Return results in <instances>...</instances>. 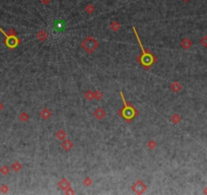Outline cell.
<instances>
[{"label": "cell", "mask_w": 207, "mask_h": 195, "mask_svg": "<svg viewBox=\"0 0 207 195\" xmlns=\"http://www.w3.org/2000/svg\"><path fill=\"white\" fill-rule=\"evenodd\" d=\"M147 148H149V150H155V148H156V141L155 140V139H149L148 141H147Z\"/></svg>", "instance_id": "obj_19"}, {"label": "cell", "mask_w": 207, "mask_h": 195, "mask_svg": "<svg viewBox=\"0 0 207 195\" xmlns=\"http://www.w3.org/2000/svg\"><path fill=\"white\" fill-rule=\"evenodd\" d=\"M58 187L60 188L61 190L65 191L66 189H68L69 187H71V184H70V182H69V181L66 178H62L61 180L58 182Z\"/></svg>", "instance_id": "obj_6"}, {"label": "cell", "mask_w": 207, "mask_h": 195, "mask_svg": "<svg viewBox=\"0 0 207 195\" xmlns=\"http://www.w3.org/2000/svg\"><path fill=\"white\" fill-rule=\"evenodd\" d=\"M93 184V180H91L89 177H86V178H84V180H83V185L86 187H89L91 185Z\"/></svg>", "instance_id": "obj_22"}, {"label": "cell", "mask_w": 207, "mask_h": 195, "mask_svg": "<svg viewBox=\"0 0 207 195\" xmlns=\"http://www.w3.org/2000/svg\"><path fill=\"white\" fill-rule=\"evenodd\" d=\"M110 29L112 30L113 32H118L119 30L121 29V24H120V22H112L111 24H110Z\"/></svg>", "instance_id": "obj_14"}, {"label": "cell", "mask_w": 207, "mask_h": 195, "mask_svg": "<svg viewBox=\"0 0 207 195\" xmlns=\"http://www.w3.org/2000/svg\"><path fill=\"white\" fill-rule=\"evenodd\" d=\"M40 116H41V118L44 119V120H48V119L52 116L51 110L48 109V108H44L42 111L40 112Z\"/></svg>", "instance_id": "obj_8"}, {"label": "cell", "mask_w": 207, "mask_h": 195, "mask_svg": "<svg viewBox=\"0 0 207 195\" xmlns=\"http://www.w3.org/2000/svg\"><path fill=\"white\" fill-rule=\"evenodd\" d=\"M41 2H42L44 5H48V4L51 2V0H41Z\"/></svg>", "instance_id": "obj_27"}, {"label": "cell", "mask_w": 207, "mask_h": 195, "mask_svg": "<svg viewBox=\"0 0 207 195\" xmlns=\"http://www.w3.org/2000/svg\"><path fill=\"white\" fill-rule=\"evenodd\" d=\"M2 109H3V104L0 102V111H2Z\"/></svg>", "instance_id": "obj_28"}, {"label": "cell", "mask_w": 207, "mask_h": 195, "mask_svg": "<svg viewBox=\"0 0 207 195\" xmlns=\"http://www.w3.org/2000/svg\"><path fill=\"white\" fill-rule=\"evenodd\" d=\"M61 146H62V148H63L65 151H70L71 150V148H73V142L70 140V139H64L63 141H62V143H61Z\"/></svg>", "instance_id": "obj_7"}, {"label": "cell", "mask_w": 207, "mask_h": 195, "mask_svg": "<svg viewBox=\"0 0 207 195\" xmlns=\"http://www.w3.org/2000/svg\"><path fill=\"white\" fill-rule=\"evenodd\" d=\"M8 190H9V188L6 184H2L1 186H0V192H1V193L6 194L8 192Z\"/></svg>", "instance_id": "obj_23"}, {"label": "cell", "mask_w": 207, "mask_h": 195, "mask_svg": "<svg viewBox=\"0 0 207 195\" xmlns=\"http://www.w3.org/2000/svg\"><path fill=\"white\" fill-rule=\"evenodd\" d=\"M181 46H182V48H183V49H185V50H189L190 48L193 46V42L190 40L189 38H185V39H183V40H182V42H181Z\"/></svg>", "instance_id": "obj_10"}, {"label": "cell", "mask_w": 207, "mask_h": 195, "mask_svg": "<svg viewBox=\"0 0 207 195\" xmlns=\"http://www.w3.org/2000/svg\"><path fill=\"white\" fill-rule=\"evenodd\" d=\"M203 193L204 194H207V187H205V189L203 190Z\"/></svg>", "instance_id": "obj_29"}, {"label": "cell", "mask_w": 207, "mask_h": 195, "mask_svg": "<svg viewBox=\"0 0 207 195\" xmlns=\"http://www.w3.org/2000/svg\"><path fill=\"white\" fill-rule=\"evenodd\" d=\"M200 42H201V44L204 46L205 48H207V35H205L203 37V38L200 40Z\"/></svg>", "instance_id": "obj_24"}, {"label": "cell", "mask_w": 207, "mask_h": 195, "mask_svg": "<svg viewBox=\"0 0 207 195\" xmlns=\"http://www.w3.org/2000/svg\"><path fill=\"white\" fill-rule=\"evenodd\" d=\"M120 96L122 97V100H123V103H124V106H125V107H124V109L121 111V114H122V116L126 119V120L130 121L131 119L134 118V116L137 114V111L132 106H130V105L127 104V102H126V100H125V98H124V95H123L122 91H120Z\"/></svg>", "instance_id": "obj_2"}, {"label": "cell", "mask_w": 207, "mask_h": 195, "mask_svg": "<svg viewBox=\"0 0 207 195\" xmlns=\"http://www.w3.org/2000/svg\"><path fill=\"white\" fill-rule=\"evenodd\" d=\"M131 188H132L133 192H135L136 194H142V193H144V191L146 190L147 186L144 184L142 180H137L136 182L132 185Z\"/></svg>", "instance_id": "obj_4"}, {"label": "cell", "mask_w": 207, "mask_h": 195, "mask_svg": "<svg viewBox=\"0 0 207 195\" xmlns=\"http://www.w3.org/2000/svg\"><path fill=\"white\" fill-rule=\"evenodd\" d=\"M55 136H56V138L58 139V140L63 141L64 139L67 138V132H66L65 130H63V129H60V130H58V131L56 132Z\"/></svg>", "instance_id": "obj_12"}, {"label": "cell", "mask_w": 207, "mask_h": 195, "mask_svg": "<svg viewBox=\"0 0 207 195\" xmlns=\"http://www.w3.org/2000/svg\"><path fill=\"white\" fill-rule=\"evenodd\" d=\"M7 34H8V35H10V36L17 37V31H15V30H13V29H9L8 31H7Z\"/></svg>", "instance_id": "obj_25"}, {"label": "cell", "mask_w": 207, "mask_h": 195, "mask_svg": "<svg viewBox=\"0 0 207 195\" xmlns=\"http://www.w3.org/2000/svg\"><path fill=\"white\" fill-rule=\"evenodd\" d=\"M182 1H184V2H189L190 0H182Z\"/></svg>", "instance_id": "obj_30"}, {"label": "cell", "mask_w": 207, "mask_h": 195, "mask_svg": "<svg viewBox=\"0 0 207 195\" xmlns=\"http://www.w3.org/2000/svg\"><path fill=\"white\" fill-rule=\"evenodd\" d=\"M64 192H65V194H75V191L71 187H69L68 189H66Z\"/></svg>", "instance_id": "obj_26"}, {"label": "cell", "mask_w": 207, "mask_h": 195, "mask_svg": "<svg viewBox=\"0 0 207 195\" xmlns=\"http://www.w3.org/2000/svg\"><path fill=\"white\" fill-rule=\"evenodd\" d=\"M98 46H100V44H98V40L91 36L86 37V38L83 39V41L81 42V47L83 48L84 51L88 54L93 53L96 50H98Z\"/></svg>", "instance_id": "obj_1"}, {"label": "cell", "mask_w": 207, "mask_h": 195, "mask_svg": "<svg viewBox=\"0 0 207 195\" xmlns=\"http://www.w3.org/2000/svg\"><path fill=\"white\" fill-rule=\"evenodd\" d=\"M0 32H1V33L4 35V37H5V40H4V44L7 46L8 48H10V49H12V48H15V47H17V46L20 43V40L17 38V36L14 37V36L8 35V34L5 33V32H4L3 30L1 29V27H0Z\"/></svg>", "instance_id": "obj_3"}, {"label": "cell", "mask_w": 207, "mask_h": 195, "mask_svg": "<svg viewBox=\"0 0 207 195\" xmlns=\"http://www.w3.org/2000/svg\"><path fill=\"white\" fill-rule=\"evenodd\" d=\"M9 172H10V168H9L8 166H6V165H4V166H2L1 168H0V173L4 176L8 175Z\"/></svg>", "instance_id": "obj_20"}, {"label": "cell", "mask_w": 207, "mask_h": 195, "mask_svg": "<svg viewBox=\"0 0 207 195\" xmlns=\"http://www.w3.org/2000/svg\"><path fill=\"white\" fill-rule=\"evenodd\" d=\"M18 118H19V120L22 121V122H27L29 119V115L27 113V112H22V113L19 114Z\"/></svg>", "instance_id": "obj_17"}, {"label": "cell", "mask_w": 207, "mask_h": 195, "mask_svg": "<svg viewBox=\"0 0 207 195\" xmlns=\"http://www.w3.org/2000/svg\"><path fill=\"white\" fill-rule=\"evenodd\" d=\"M37 39H38L40 42H45L48 39V33L45 30H41V31H39L38 34H37Z\"/></svg>", "instance_id": "obj_9"}, {"label": "cell", "mask_w": 207, "mask_h": 195, "mask_svg": "<svg viewBox=\"0 0 207 195\" xmlns=\"http://www.w3.org/2000/svg\"><path fill=\"white\" fill-rule=\"evenodd\" d=\"M11 169H12V171H14L17 173V172H19L20 170L22 169V166L19 162H14L12 165H11Z\"/></svg>", "instance_id": "obj_15"}, {"label": "cell", "mask_w": 207, "mask_h": 195, "mask_svg": "<svg viewBox=\"0 0 207 195\" xmlns=\"http://www.w3.org/2000/svg\"><path fill=\"white\" fill-rule=\"evenodd\" d=\"M170 89H171V91H174V93H179V91H182L183 86H182V84L179 81H174V82H172Z\"/></svg>", "instance_id": "obj_11"}, {"label": "cell", "mask_w": 207, "mask_h": 195, "mask_svg": "<svg viewBox=\"0 0 207 195\" xmlns=\"http://www.w3.org/2000/svg\"><path fill=\"white\" fill-rule=\"evenodd\" d=\"M84 10H86V12L87 14H93V12L96 11V7L95 5H93V4H87L86 6V8H84Z\"/></svg>", "instance_id": "obj_16"}, {"label": "cell", "mask_w": 207, "mask_h": 195, "mask_svg": "<svg viewBox=\"0 0 207 195\" xmlns=\"http://www.w3.org/2000/svg\"><path fill=\"white\" fill-rule=\"evenodd\" d=\"M93 116H95V118L98 119V120H103V119L107 116V112H106V110H104L103 108H98V109H96V111L93 112Z\"/></svg>", "instance_id": "obj_5"}, {"label": "cell", "mask_w": 207, "mask_h": 195, "mask_svg": "<svg viewBox=\"0 0 207 195\" xmlns=\"http://www.w3.org/2000/svg\"><path fill=\"white\" fill-rule=\"evenodd\" d=\"M104 95L101 91H93V100H96V101H101L103 99Z\"/></svg>", "instance_id": "obj_21"}, {"label": "cell", "mask_w": 207, "mask_h": 195, "mask_svg": "<svg viewBox=\"0 0 207 195\" xmlns=\"http://www.w3.org/2000/svg\"><path fill=\"white\" fill-rule=\"evenodd\" d=\"M170 120H171V122L172 123V124H179V123L182 121V118L179 114H172Z\"/></svg>", "instance_id": "obj_13"}, {"label": "cell", "mask_w": 207, "mask_h": 195, "mask_svg": "<svg viewBox=\"0 0 207 195\" xmlns=\"http://www.w3.org/2000/svg\"><path fill=\"white\" fill-rule=\"evenodd\" d=\"M84 99H86L87 101H93V91L91 89H87L84 93Z\"/></svg>", "instance_id": "obj_18"}]
</instances>
